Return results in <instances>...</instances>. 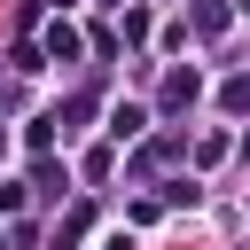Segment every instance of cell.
Wrapping results in <instances>:
<instances>
[{
    "instance_id": "1",
    "label": "cell",
    "mask_w": 250,
    "mask_h": 250,
    "mask_svg": "<svg viewBox=\"0 0 250 250\" xmlns=\"http://www.w3.org/2000/svg\"><path fill=\"white\" fill-rule=\"evenodd\" d=\"M0 211H16V188H0Z\"/></svg>"
},
{
    "instance_id": "2",
    "label": "cell",
    "mask_w": 250,
    "mask_h": 250,
    "mask_svg": "<svg viewBox=\"0 0 250 250\" xmlns=\"http://www.w3.org/2000/svg\"><path fill=\"white\" fill-rule=\"evenodd\" d=\"M0 148H8V133H0Z\"/></svg>"
}]
</instances>
